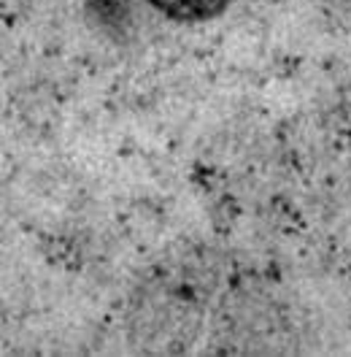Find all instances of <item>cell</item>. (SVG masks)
<instances>
[{"instance_id": "1", "label": "cell", "mask_w": 351, "mask_h": 357, "mask_svg": "<svg viewBox=\"0 0 351 357\" xmlns=\"http://www.w3.org/2000/svg\"><path fill=\"white\" fill-rule=\"evenodd\" d=\"M159 17L178 24H203L221 17L230 0H146Z\"/></svg>"}]
</instances>
